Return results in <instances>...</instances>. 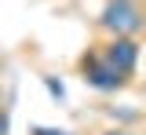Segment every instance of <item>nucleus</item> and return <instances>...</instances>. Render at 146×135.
I'll use <instances>...</instances> for the list:
<instances>
[{
	"instance_id": "f257e3e1",
	"label": "nucleus",
	"mask_w": 146,
	"mask_h": 135,
	"mask_svg": "<svg viewBox=\"0 0 146 135\" xmlns=\"http://www.w3.org/2000/svg\"><path fill=\"white\" fill-rule=\"evenodd\" d=\"M102 26L106 29H117V33H135L143 19H139V11L131 7V0H113L106 11H102Z\"/></svg>"
},
{
	"instance_id": "f03ea898",
	"label": "nucleus",
	"mask_w": 146,
	"mask_h": 135,
	"mask_svg": "<svg viewBox=\"0 0 146 135\" xmlns=\"http://www.w3.org/2000/svg\"><path fill=\"white\" fill-rule=\"evenodd\" d=\"M135 55H139V51H135V44H131V40H113V48H110V66H113V69H121V73H128V69H131V66H135Z\"/></svg>"
},
{
	"instance_id": "7ed1b4c3",
	"label": "nucleus",
	"mask_w": 146,
	"mask_h": 135,
	"mask_svg": "<svg viewBox=\"0 0 146 135\" xmlns=\"http://www.w3.org/2000/svg\"><path fill=\"white\" fill-rule=\"evenodd\" d=\"M88 80L95 84V88L110 91V88H121V69H113V66H95V69L88 73Z\"/></svg>"
},
{
	"instance_id": "20e7f679",
	"label": "nucleus",
	"mask_w": 146,
	"mask_h": 135,
	"mask_svg": "<svg viewBox=\"0 0 146 135\" xmlns=\"http://www.w3.org/2000/svg\"><path fill=\"white\" fill-rule=\"evenodd\" d=\"M0 135H7V117L0 113Z\"/></svg>"
},
{
	"instance_id": "39448f33",
	"label": "nucleus",
	"mask_w": 146,
	"mask_h": 135,
	"mask_svg": "<svg viewBox=\"0 0 146 135\" xmlns=\"http://www.w3.org/2000/svg\"><path fill=\"white\" fill-rule=\"evenodd\" d=\"M36 135H66V132H48V128H36Z\"/></svg>"
},
{
	"instance_id": "423d86ee",
	"label": "nucleus",
	"mask_w": 146,
	"mask_h": 135,
	"mask_svg": "<svg viewBox=\"0 0 146 135\" xmlns=\"http://www.w3.org/2000/svg\"><path fill=\"white\" fill-rule=\"evenodd\" d=\"M113 135H121V132H113Z\"/></svg>"
}]
</instances>
